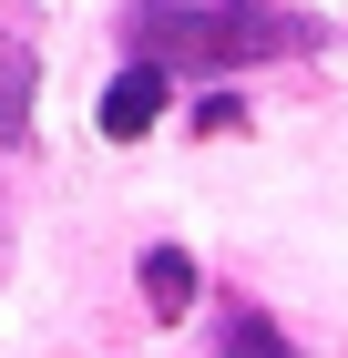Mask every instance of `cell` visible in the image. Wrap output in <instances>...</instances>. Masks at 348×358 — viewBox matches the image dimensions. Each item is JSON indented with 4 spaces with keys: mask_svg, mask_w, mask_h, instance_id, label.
<instances>
[{
    "mask_svg": "<svg viewBox=\"0 0 348 358\" xmlns=\"http://www.w3.org/2000/svg\"><path fill=\"white\" fill-rule=\"evenodd\" d=\"M123 31L164 72H236V62H277L307 41V21L277 0H134Z\"/></svg>",
    "mask_w": 348,
    "mask_h": 358,
    "instance_id": "6da1fadb",
    "label": "cell"
},
{
    "mask_svg": "<svg viewBox=\"0 0 348 358\" xmlns=\"http://www.w3.org/2000/svg\"><path fill=\"white\" fill-rule=\"evenodd\" d=\"M164 103H174V72L134 52V72H113V83H103V134H113V143L154 134V113H164Z\"/></svg>",
    "mask_w": 348,
    "mask_h": 358,
    "instance_id": "7a4b0ae2",
    "label": "cell"
},
{
    "mask_svg": "<svg viewBox=\"0 0 348 358\" xmlns=\"http://www.w3.org/2000/svg\"><path fill=\"white\" fill-rule=\"evenodd\" d=\"M144 307H154V317H185V307H195V256L185 246H154V256H144Z\"/></svg>",
    "mask_w": 348,
    "mask_h": 358,
    "instance_id": "3957f363",
    "label": "cell"
},
{
    "mask_svg": "<svg viewBox=\"0 0 348 358\" xmlns=\"http://www.w3.org/2000/svg\"><path fill=\"white\" fill-rule=\"evenodd\" d=\"M31 92H41V62H31L21 41H0V143H21V123H31Z\"/></svg>",
    "mask_w": 348,
    "mask_h": 358,
    "instance_id": "277c9868",
    "label": "cell"
},
{
    "mask_svg": "<svg viewBox=\"0 0 348 358\" xmlns=\"http://www.w3.org/2000/svg\"><path fill=\"white\" fill-rule=\"evenodd\" d=\"M225 348H287V338H277L267 317H225Z\"/></svg>",
    "mask_w": 348,
    "mask_h": 358,
    "instance_id": "5b68a950",
    "label": "cell"
}]
</instances>
